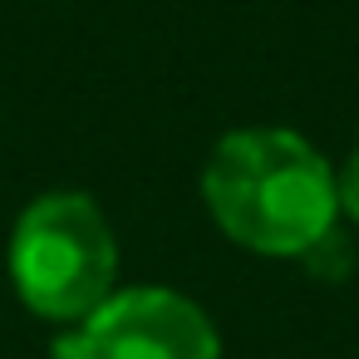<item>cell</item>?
I'll return each instance as SVG.
<instances>
[{
	"instance_id": "277c9868",
	"label": "cell",
	"mask_w": 359,
	"mask_h": 359,
	"mask_svg": "<svg viewBox=\"0 0 359 359\" xmlns=\"http://www.w3.org/2000/svg\"><path fill=\"white\" fill-rule=\"evenodd\" d=\"M334 197H339V212L359 222V148L349 153V163H344L339 177H334Z\"/></svg>"
},
{
	"instance_id": "7a4b0ae2",
	"label": "cell",
	"mask_w": 359,
	"mask_h": 359,
	"mask_svg": "<svg viewBox=\"0 0 359 359\" xmlns=\"http://www.w3.org/2000/svg\"><path fill=\"white\" fill-rule=\"evenodd\" d=\"M118 241L84 192L30 202L11 236V276L20 300L45 320H89L114 295Z\"/></svg>"
},
{
	"instance_id": "6da1fadb",
	"label": "cell",
	"mask_w": 359,
	"mask_h": 359,
	"mask_svg": "<svg viewBox=\"0 0 359 359\" xmlns=\"http://www.w3.org/2000/svg\"><path fill=\"white\" fill-rule=\"evenodd\" d=\"M202 197L217 226L261 256H315L339 217L330 163L290 128H236L207 168Z\"/></svg>"
},
{
	"instance_id": "3957f363",
	"label": "cell",
	"mask_w": 359,
	"mask_h": 359,
	"mask_svg": "<svg viewBox=\"0 0 359 359\" xmlns=\"http://www.w3.org/2000/svg\"><path fill=\"white\" fill-rule=\"evenodd\" d=\"M60 359H222V344L202 305L177 290L133 285L79 320V334L60 344Z\"/></svg>"
}]
</instances>
